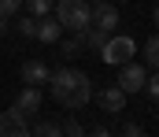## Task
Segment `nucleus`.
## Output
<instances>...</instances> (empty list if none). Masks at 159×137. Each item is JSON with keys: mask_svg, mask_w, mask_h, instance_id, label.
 Returning a JSON list of instances; mask_svg holds the SVG:
<instances>
[{"mask_svg": "<svg viewBox=\"0 0 159 137\" xmlns=\"http://www.w3.org/2000/svg\"><path fill=\"white\" fill-rule=\"evenodd\" d=\"M48 89L52 96L63 104V107H85L89 100H93V82H89V74L85 71H74V67H63V71H52L48 74Z\"/></svg>", "mask_w": 159, "mask_h": 137, "instance_id": "obj_1", "label": "nucleus"}, {"mask_svg": "<svg viewBox=\"0 0 159 137\" xmlns=\"http://www.w3.org/2000/svg\"><path fill=\"white\" fill-rule=\"evenodd\" d=\"M52 15H56L59 26L70 30V34H81V30L93 26V4H85V0H56Z\"/></svg>", "mask_w": 159, "mask_h": 137, "instance_id": "obj_2", "label": "nucleus"}, {"mask_svg": "<svg viewBox=\"0 0 159 137\" xmlns=\"http://www.w3.org/2000/svg\"><path fill=\"white\" fill-rule=\"evenodd\" d=\"M133 56H137V41H133V37H126V34H111V37H107V45L100 48V59H104V63H111V67L129 63Z\"/></svg>", "mask_w": 159, "mask_h": 137, "instance_id": "obj_3", "label": "nucleus"}, {"mask_svg": "<svg viewBox=\"0 0 159 137\" xmlns=\"http://www.w3.org/2000/svg\"><path fill=\"white\" fill-rule=\"evenodd\" d=\"M0 137H34V130H30V119H26L19 107L0 111Z\"/></svg>", "mask_w": 159, "mask_h": 137, "instance_id": "obj_4", "label": "nucleus"}, {"mask_svg": "<svg viewBox=\"0 0 159 137\" xmlns=\"http://www.w3.org/2000/svg\"><path fill=\"white\" fill-rule=\"evenodd\" d=\"M144 78H148V71H144L141 63H133V59L119 67V89L126 93V96H129V93H141V89H144Z\"/></svg>", "mask_w": 159, "mask_h": 137, "instance_id": "obj_5", "label": "nucleus"}, {"mask_svg": "<svg viewBox=\"0 0 159 137\" xmlns=\"http://www.w3.org/2000/svg\"><path fill=\"white\" fill-rule=\"evenodd\" d=\"M119 7L111 4V0H100V4H93V26H100V30H107V34H115V26H119Z\"/></svg>", "mask_w": 159, "mask_h": 137, "instance_id": "obj_6", "label": "nucleus"}, {"mask_svg": "<svg viewBox=\"0 0 159 137\" xmlns=\"http://www.w3.org/2000/svg\"><path fill=\"white\" fill-rule=\"evenodd\" d=\"M19 74H22V82H26V85H41V82H48V74H52V71H48V63H44V59H26Z\"/></svg>", "mask_w": 159, "mask_h": 137, "instance_id": "obj_7", "label": "nucleus"}, {"mask_svg": "<svg viewBox=\"0 0 159 137\" xmlns=\"http://www.w3.org/2000/svg\"><path fill=\"white\" fill-rule=\"evenodd\" d=\"M59 30H63V26H59L56 15L37 19V41H41V45H56V41H59Z\"/></svg>", "mask_w": 159, "mask_h": 137, "instance_id": "obj_8", "label": "nucleus"}, {"mask_svg": "<svg viewBox=\"0 0 159 137\" xmlns=\"http://www.w3.org/2000/svg\"><path fill=\"white\" fill-rule=\"evenodd\" d=\"M96 100H100V107H104V111H111V115H115V111H122V107H126V93H122L119 85H107V89L100 93Z\"/></svg>", "mask_w": 159, "mask_h": 137, "instance_id": "obj_9", "label": "nucleus"}, {"mask_svg": "<svg viewBox=\"0 0 159 137\" xmlns=\"http://www.w3.org/2000/svg\"><path fill=\"white\" fill-rule=\"evenodd\" d=\"M15 107H19L22 115H37V111H41V93L34 89V85H26V89L19 93V100H15Z\"/></svg>", "mask_w": 159, "mask_h": 137, "instance_id": "obj_10", "label": "nucleus"}, {"mask_svg": "<svg viewBox=\"0 0 159 137\" xmlns=\"http://www.w3.org/2000/svg\"><path fill=\"white\" fill-rule=\"evenodd\" d=\"M59 45V52L67 56V59H74L78 52H85V30L81 34H70V37H63V41H56Z\"/></svg>", "mask_w": 159, "mask_h": 137, "instance_id": "obj_11", "label": "nucleus"}, {"mask_svg": "<svg viewBox=\"0 0 159 137\" xmlns=\"http://www.w3.org/2000/svg\"><path fill=\"white\" fill-rule=\"evenodd\" d=\"M107 37H111L107 30H100V26H89V30H85V48H93V52H100V48L107 45Z\"/></svg>", "mask_w": 159, "mask_h": 137, "instance_id": "obj_12", "label": "nucleus"}, {"mask_svg": "<svg viewBox=\"0 0 159 137\" xmlns=\"http://www.w3.org/2000/svg\"><path fill=\"white\" fill-rule=\"evenodd\" d=\"M15 30H19L22 37H37V19L26 15V11H19V15H15Z\"/></svg>", "mask_w": 159, "mask_h": 137, "instance_id": "obj_13", "label": "nucleus"}, {"mask_svg": "<svg viewBox=\"0 0 159 137\" xmlns=\"http://www.w3.org/2000/svg\"><path fill=\"white\" fill-rule=\"evenodd\" d=\"M22 7H30V15H34V19H44V15H52L56 0H22Z\"/></svg>", "mask_w": 159, "mask_h": 137, "instance_id": "obj_14", "label": "nucleus"}, {"mask_svg": "<svg viewBox=\"0 0 159 137\" xmlns=\"http://www.w3.org/2000/svg\"><path fill=\"white\" fill-rule=\"evenodd\" d=\"M34 137H63V126L59 122H37L34 126Z\"/></svg>", "mask_w": 159, "mask_h": 137, "instance_id": "obj_15", "label": "nucleus"}, {"mask_svg": "<svg viewBox=\"0 0 159 137\" xmlns=\"http://www.w3.org/2000/svg\"><path fill=\"white\" fill-rule=\"evenodd\" d=\"M144 59H148V67H156V71H159V34L144 45Z\"/></svg>", "mask_w": 159, "mask_h": 137, "instance_id": "obj_16", "label": "nucleus"}, {"mask_svg": "<svg viewBox=\"0 0 159 137\" xmlns=\"http://www.w3.org/2000/svg\"><path fill=\"white\" fill-rule=\"evenodd\" d=\"M63 137H85V126H81L78 119H67L63 122Z\"/></svg>", "mask_w": 159, "mask_h": 137, "instance_id": "obj_17", "label": "nucleus"}, {"mask_svg": "<svg viewBox=\"0 0 159 137\" xmlns=\"http://www.w3.org/2000/svg\"><path fill=\"white\" fill-rule=\"evenodd\" d=\"M22 11V0H0V15L4 19H11V15H19Z\"/></svg>", "mask_w": 159, "mask_h": 137, "instance_id": "obj_18", "label": "nucleus"}, {"mask_svg": "<svg viewBox=\"0 0 159 137\" xmlns=\"http://www.w3.org/2000/svg\"><path fill=\"white\" fill-rule=\"evenodd\" d=\"M144 89H148V96H152V100H159V71L152 74V78H144Z\"/></svg>", "mask_w": 159, "mask_h": 137, "instance_id": "obj_19", "label": "nucleus"}, {"mask_svg": "<svg viewBox=\"0 0 159 137\" xmlns=\"http://www.w3.org/2000/svg\"><path fill=\"white\" fill-rule=\"evenodd\" d=\"M119 137H148V134H144V126L129 122V126H122V134H119Z\"/></svg>", "mask_w": 159, "mask_h": 137, "instance_id": "obj_20", "label": "nucleus"}, {"mask_svg": "<svg viewBox=\"0 0 159 137\" xmlns=\"http://www.w3.org/2000/svg\"><path fill=\"white\" fill-rule=\"evenodd\" d=\"M85 137H115V134H111L107 126H89V130H85Z\"/></svg>", "mask_w": 159, "mask_h": 137, "instance_id": "obj_21", "label": "nucleus"}, {"mask_svg": "<svg viewBox=\"0 0 159 137\" xmlns=\"http://www.w3.org/2000/svg\"><path fill=\"white\" fill-rule=\"evenodd\" d=\"M4 34H7V19L0 15V37H4Z\"/></svg>", "mask_w": 159, "mask_h": 137, "instance_id": "obj_22", "label": "nucleus"}, {"mask_svg": "<svg viewBox=\"0 0 159 137\" xmlns=\"http://www.w3.org/2000/svg\"><path fill=\"white\" fill-rule=\"evenodd\" d=\"M152 22H156V30H159V7H156V11H152Z\"/></svg>", "mask_w": 159, "mask_h": 137, "instance_id": "obj_23", "label": "nucleus"}, {"mask_svg": "<svg viewBox=\"0 0 159 137\" xmlns=\"http://www.w3.org/2000/svg\"><path fill=\"white\" fill-rule=\"evenodd\" d=\"M85 4H100V0H85Z\"/></svg>", "mask_w": 159, "mask_h": 137, "instance_id": "obj_24", "label": "nucleus"}, {"mask_svg": "<svg viewBox=\"0 0 159 137\" xmlns=\"http://www.w3.org/2000/svg\"><path fill=\"white\" fill-rule=\"evenodd\" d=\"M115 4H122V0H115Z\"/></svg>", "mask_w": 159, "mask_h": 137, "instance_id": "obj_25", "label": "nucleus"}]
</instances>
